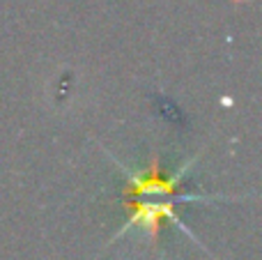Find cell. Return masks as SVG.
<instances>
[{
  "label": "cell",
  "mask_w": 262,
  "mask_h": 260,
  "mask_svg": "<svg viewBox=\"0 0 262 260\" xmlns=\"http://www.w3.org/2000/svg\"><path fill=\"white\" fill-rule=\"evenodd\" d=\"M198 157L186 159L180 168L172 175H161V166H159V157L154 155L149 159V166L145 173H134L127 166H122L118 161V166L122 168V173L127 175V189H124V201H138L140 196H157L166 198V201H177V203H198V201H214V198L223 196H195V193H177V187L182 184L184 175L193 168Z\"/></svg>",
  "instance_id": "6da1fadb"
},
{
  "label": "cell",
  "mask_w": 262,
  "mask_h": 260,
  "mask_svg": "<svg viewBox=\"0 0 262 260\" xmlns=\"http://www.w3.org/2000/svg\"><path fill=\"white\" fill-rule=\"evenodd\" d=\"M177 205H180L177 201H157V203L127 201V203H124V207H127V212H129L127 224H124L122 228L115 233V237L124 235L131 228H140V230H145V233H147L152 240H157L163 221H172V224L180 226L184 233L191 235V230L186 228V226L180 221V216H177V212H175ZM191 237H193V235H191Z\"/></svg>",
  "instance_id": "7a4b0ae2"
}]
</instances>
